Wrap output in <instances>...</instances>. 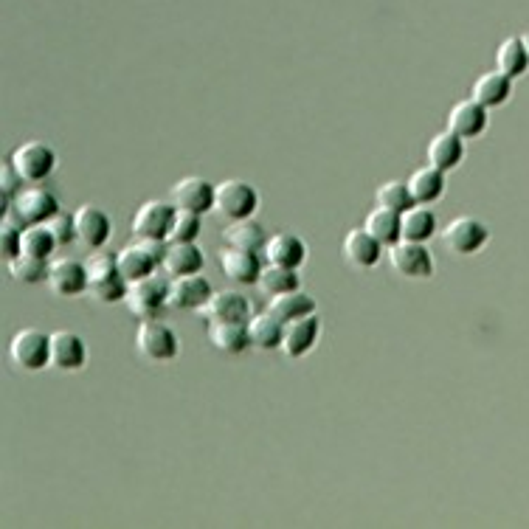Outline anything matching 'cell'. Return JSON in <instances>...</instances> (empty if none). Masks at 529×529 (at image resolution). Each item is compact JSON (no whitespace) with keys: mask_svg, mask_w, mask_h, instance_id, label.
Returning a JSON list of instances; mask_svg holds the SVG:
<instances>
[{"mask_svg":"<svg viewBox=\"0 0 529 529\" xmlns=\"http://www.w3.org/2000/svg\"><path fill=\"white\" fill-rule=\"evenodd\" d=\"M85 271H88V293H91L96 302H124L130 282L119 271L116 254H91V257L85 259Z\"/></svg>","mask_w":529,"mask_h":529,"instance_id":"obj_1","label":"cell"},{"mask_svg":"<svg viewBox=\"0 0 529 529\" xmlns=\"http://www.w3.org/2000/svg\"><path fill=\"white\" fill-rule=\"evenodd\" d=\"M127 310L138 318V321H150V318H161L164 310H169V282L161 273H152L144 279L130 282L127 296H124Z\"/></svg>","mask_w":529,"mask_h":529,"instance_id":"obj_2","label":"cell"},{"mask_svg":"<svg viewBox=\"0 0 529 529\" xmlns=\"http://www.w3.org/2000/svg\"><path fill=\"white\" fill-rule=\"evenodd\" d=\"M9 358L23 372H40L51 366V335L37 327H23L9 341Z\"/></svg>","mask_w":529,"mask_h":529,"instance_id":"obj_3","label":"cell"},{"mask_svg":"<svg viewBox=\"0 0 529 529\" xmlns=\"http://www.w3.org/2000/svg\"><path fill=\"white\" fill-rule=\"evenodd\" d=\"M259 209V192L257 186H251L242 178H228V181L217 183V200H214V212L220 214L226 223L231 220H245L254 217Z\"/></svg>","mask_w":529,"mask_h":529,"instance_id":"obj_4","label":"cell"},{"mask_svg":"<svg viewBox=\"0 0 529 529\" xmlns=\"http://www.w3.org/2000/svg\"><path fill=\"white\" fill-rule=\"evenodd\" d=\"M178 335L175 330L164 324L161 318H150V321H141L136 330V352L144 361L164 363L178 358Z\"/></svg>","mask_w":529,"mask_h":529,"instance_id":"obj_5","label":"cell"},{"mask_svg":"<svg viewBox=\"0 0 529 529\" xmlns=\"http://www.w3.org/2000/svg\"><path fill=\"white\" fill-rule=\"evenodd\" d=\"M178 206L172 200H147L141 203L130 220V231L136 240H167Z\"/></svg>","mask_w":529,"mask_h":529,"instance_id":"obj_6","label":"cell"},{"mask_svg":"<svg viewBox=\"0 0 529 529\" xmlns=\"http://www.w3.org/2000/svg\"><path fill=\"white\" fill-rule=\"evenodd\" d=\"M60 212V200L54 192H48L46 186H23V192L12 200L6 214L17 217L23 226H37V223H48Z\"/></svg>","mask_w":529,"mask_h":529,"instance_id":"obj_7","label":"cell"},{"mask_svg":"<svg viewBox=\"0 0 529 529\" xmlns=\"http://www.w3.org/2000/svg\"><path fill=\"white\" fill-rule=\"evenodd\" d=\"M386 257L392 262V268L406 279H431L437 265L431 251L425 248V242H411L400 240L394 242L392 248H386Z\"/></svg>","mask_w":529,"mask_h":529,"instance_id":"obj_8","label":"cell"},{"mask_svg":"<svg viewBox=\"0 0 529 529\" xmlns=\"http://www.w3.org/2000/svg\"><path fill=\"white\" fill-rule=\"evenodd\" d=\"M12 167L23 175L26 183H40L46 181L48 175L57 167V152L51 150L43 141H23L20 147L12 152Z\"/></svg>","mask_w":529,"mask_h":529,"instance_id":"obj_9","label":"cell"},{"mask_svg":"<svg viewBox=\"0 0 529 529\" xmlns=\"http://www.w3.org/2000/svg\"><path fill=\"white\" fill-rule=\"evenodd\" d=\"M48 290L60 299H74L88 293V271L85 262L74 257H57L48 262Z\"/></svg>","mask_w":529,"mask_h":529,"instance_id":"obj_10","label":"cell"},{"mask_svg":"<svg viewBox=\"0 0 529 529\" xmlns=\"http://www.w3.org/2000/svg\"><path fill=\"white\" fill-rule=\"evenodd\" d=\"M490 240V231L484 226L482 220H476V217H456L451 220L448 226L442 228V242H445V248L448 251H454V254H476V251H482L484 245Z\"/></svg>","mask_w":529,"mask_h":529,"instance_id":"obj_11","label":"cell"},{"mask_svg":"<svg viewBox=\"0 0 529 529\" xmlns=\"http://www.w3.org/2000/svg\"><path fill=\"white\" fill-rule=\"evenodd\" d=\"M178 209L195 214L214 212V200H217V183L206 181L200 175H189L172 186V197H169Z\"/></svg>","mask_w":529,"mask_h":529,"instance_id":"obj_12","label":"cell"},{"mask_svg":"<svg viewBox=\"0 0 529 529\" xmlns=\"http://www.w3.org/2000/svg\"><path fill=\"white\" fill-rule=\"evenodd\" d=\"M214 293L212 282L200 273L169 279V310H200Z\"/></svg>","mask_w":529,"mask_h":529,"instance_id":"obj_13","label":"cell"},{"mask_svg":"<svg viewBox=\"0 0 529 529\" xmlns=\"http://www.w3.org/2000/svg\"><path fill=\"white\" fill-rule=\"evenodd\" d=\"M74 223H76V240L82 242L85 248L91 251H99L110 234H113V223L107 217L105 209L93 206V203H82L74 212Z\"/></svg>","mask_w":529,"mask_h":529,"instance_id":"obj_14","label":"cell"},{"mask_svg":"<svg viewBox=\"0 0 529 529\" xmlns=\"http://www.w3.org/2000/svg\"><path fill=\"white\" fill-rule=\"evenodd\" d=\"M197 313L206 321H242V324L254 316L251 302L242 296L240 290H214L209 302L203 304Z\"/></svg>","mask_w":529,"mask_h":529,"instance_id":"obj_15","label":"cell"},{"mask_svg":"<svg viewBox=\"0 0 529 529\" xmlns=\"http://www.w3.org/2000/svg\"><path fill=\"white\" fill-rule=\"evenodd\" d=\"M88 363V347L82 335L71 330H54L51 333V369L57 372H79Z\"/></svg>","mask_w":529,"mask_h":529,"instance_id":"obj_16","label":"cell"},{"mask_svg":"<svg viewBox=\"0 0 529 529\" xmlns=\"http://www.w3.org/2000/svg\"><path fill=\"white\" fill-rule=\"evenodd\" d=\"M220 271L226 273L231 282H237V285H257L259 276L265 271V265H262L257 251H245V248L226 245L220 251Z\"/></svg>","mask_w":529,"mask_h":529,"instance_id":"obj_17","label":"cell"},{"mask_svg":"<svg viewBox=\"0 0 529 529\" xmlns=\"http://www.w3.org/2000/svg\"><path fill=\"white\" fill-rule=\"evenodd\" d=\"M318 335H321V316L318 313L288 321L285 324V338H282V352L293 361L304 358L318 344Z\"/></svg>","mask_w":529,"mask_h":529,"instance_id":"obj_18","label":"cell"},{"mask_svg":"<svg viewBox=\"0 0 529 529\" xmlns=\"http://www.w3.org/2000/svg\"><path fill=\"white\" fill-rule=\"evenodd\" d=\"M425 158H428L431 167L442 169V172H454L465 158V138L456 136L454 130H442L428 141Z\"/></svg>","mask_w":529,"mask_h":529,"instance_id":"obj_19","label":"cell"},{"mask_svg":"<svg viewBox=\"0 0 529 529\" xmlns=\"http://www.w3.org/2000/svg\"><path fill=\"white\" fill-rule=\"evenodd\" d=\"M448 130H454L456 136L468 138L482 136L487 130V107L479 105L476 99H462L448 110Z\"/></svg>","mask_w":529,"mask_h":529,"instance_id":"obj_20","label":"cell"},{"mask_svg":"<svg viewBox=\"0 0 529 529\" xmlns=\"http://www.w3.org/2000/svg\"><path fill=\"white\" fill-rule=\"evenodd\" d=\"M262 254H265V262H271V265L299 268L304 259H307V245H304L302 237H296L290 231H276L273 237H268Z\"/></svg>","mask_w":529,"mask_h":529,"instance_id":"obj_21","label":"cell"},{"mask_svg":"<svg viewBox=\"0 0 529 529\" xmlns=\"http://www.w3.org/2000/svg\"><path fill=\"white\" fill-rule=\"evenodd\" d=\"M383 251L386 248L366 228H349L347 237H344V257L355 268H375Z\"/></svg>","mask_w":529,"mask_h":529,"instance_id":"obj_22","label":"cell"},{"mask_svg":"<svg viewBox=\"0 0 529 529\" xmlns=\"http://www.w3.org/2000/svg\"><path fill=\"white\" fill-rule=\"evenodd\" d=\"M206 265V254L197 248V242H167V254H164V265L161 271L172 276H189V273H200Z\"/></svg>","mask_w":529,"mask_h":529,"instance_id":"obj_23","label":"cell"},{"mask_svg":"<svg viewBox=\"0 0 529 529\" xmlns=\"http://www.w3.org/2000/svg\"><path fill=\"white\" fill-rule=\"evenodd\" d=\"M206 338L217 352H226V355H242L251 347L248 324H242V321H209Z\"/></svg>","mask_w":529,"mask_h":529,"instance_id":"obj_24","label":"cell"},{"mask_svg":"<svg viewBox=\"0 0 529 529\" xmlns=\"http://www.w3.org/2000/svg\"><path fill=\"white\" fill-rule=\"evenodd\" d=\"M510 93H513V79L507 74H501L499 68H496V71H487V74H482L470 85V99H476V102L487 107V110H490V107L507 105Z\"/></svg>","mask_w":529,"mask_h":529,"instance_id":"obj_25","label":"cell"},{"mask_svg":"<svg viewBox=\"0 0 529 529\" xmlns=\"http://www.w3.org/2000/svg\"><path fill=\"white\" fill-rule=\"evenodd\" d=\"M248 324V335H251V347L271 352V349H282V338H285V321L273 316L271 310L265 313H254L245 321Z\"/></svg>","mask_w":529,"mask_h":529,"instance_id":"obj_26","label":"cell"},{"mask_svg":"<svg viewBox=\"0 0 529 529\" xmlns=\"http://www.w3.org/2000/svg\"><path fill=\"white\" fill-rule=\"evenodd\" d=\"M409 189H411V197H414V203L431 206V203H437L439 197H442V192H445V172L437 167H431V164L414 169L409 175Z\"/></svg>","mask_w":529,"mask_h":529,"instance_id":"obj_27","label":"cell"},{"mask_svg":"<svg viewBox=\"0 0 529 529\" xmlns=\"http://www.w3.org/2000/svg\"><path fill=\"white\" fill-rule=\"evenodd\" d=\"M400 226H403V223H400V212L386 209V206L372 209V212L366 214V223H363V228H366L383 248H392L394 242L403 240V228Z\"/></svg>","mask_w":529,"mask_h":529,"instance_id":"obj_28","label":"cell"},{"mask_svg":"<svg viewBox=\"0 0 529 529\" xmlns=\"http://www.w3.org/2000/svg\"><path fill=\"white\" fill-rule=\"evenodd\" d=\"M268 310H271L279 321L288 324V321H296V318L316 313V299H313L310 293H304L302 288L290 290V293L271 296V299H268Z\"/></svg>","mask_w":529,"mask_h":529,"instance_id":"obj_29","label":"cell"},{"mask_svg":"<svg viewBox=\"0 0 529 529\" xmlns=\"http://www.w3.org/2000/svg\"><path fill=\"white\" fill-rule=\"evenodd\" d=\"M223 240H226V245H234V248H245V251L262 254V248L268 242V234H265V228L259 226L254 217H245V220H231L223 228Z\"/></svg>","mask_w":529,"mask_h":529,"instance_id":"obj_30","label":"cell"},{"mask_svg":"<svg viewBox=\"0 0 529 529\" xmlns=\"http://www.w3.org/2000/svg\"><path fill=\"white\" fill-rule=\"evenodd\" d=\"M400 223H403V240L411 242H428L437 234V214L431 212L423 203H414L411 209L400 214Z\"/></svg>","mask_w":529,"mask_h":529,"instance_id":"obj_31","label":"cell"},{"mask_svg":"<svg viewBox=\"0 0 529 529\" xmlns=\"http://www.w3.org/2000/svg\"><path fill=\"white\" fill-rule=\"evenodd\" d=\"M496 68L510 79H518L529 71V51L524 46V37H507L496 48Z\"/></svg>","mask_w":529,"mask_h":529,"instance_id":"obj_32","label":"cell"},{"mask_svg":"<svg viewBox=\"0 0 529 529\" xmlns=\"http://www.w3.org/2000/svg\"><path fill=\"white\" fill-rule=\"evenodd\" d=\"M257 288L271 299L279 293H290V290L302 288V279H299V268H288V265H265V271L259 276Z\"/></svg>","mask_w":529,"mask_h":529,"instance_id":"obj_33","label":"cell"},{"mask_svg":"<svg viewBox=\"0 0 529 529\" xmlns=\"http://www.w3.org/2000/svg\"><path fill=\"white\" fill-rule=\"evenodd\" d=\"M48 262H51V259L31 257V254H17L15 259L6 262V268H9V276H12L15 282H23V285H40V282H46L48 279Z\"/></svg>","mask_w":529,"mask_h":529,"instance_id":"obj_34","label":"cell"},{"mask_svg":"<svg viewBox=\"0 0 529 529\" xmlns=\"http://www.w3.org/2000/svg\"><path fill=\"white\" fill-rule=\"evenodd\" d=\"M60 245L54 240L48 223H37V226H26L23 231V254H31V257L40 259H51V254L57 251Z\"/></svg>","mask_w":529,"mask_h":529,"instance_id":"obj_35","label":"cell"},{"mask_svg":"<svg viewBox=\"0 0 529 529\" xmlns=\"http://www.w3.org/2000/svg\"><path fill=\"white\" fill-rule=\"evenodd\" d=\"M375 200H378V206H386V209H394L400 214L414 206L409 181H383L375 192Z\"/></svg>","mask_w":529,"mask_h":529,"instance_id":"obj_36","label":"cell"},{"mask_svg":"<svg viewBox=\"0 0 529 529\" xmlns=\"http://www.w3.org/2000/svg\"><path fill=\"white\" fill-rule=\"evenodd\" d=\"M23 231H26V226L17 217L3 214V220H0V245H3V259L6 262L15 259L17 254H23Z\"/></svg>","mask_w":529,"mask_h":529,"instance_id":"obj_37","label":"cell"},{"mask_svg":"<svg viewBox=\"0 0 529 529\" xmlns=\"http://www.w3.org/2000/svg\"><path fill=\"white\" fill-rule=\"evenodd\" d=\"M200 228H203V214L195 212H183L178 209L175 212V220H172V228H169V242H195L200 237Z\"/></svg>","mask_w":529,"mask_h":529,"instance_id":"obj_38","label":"cell"},{"mask_svg":"<svg viewBox=\"0 0 529 529\" xmlns=\"http://www.w3.org/2000/svg\"><path fill=\"white\" fill-rule=\"evenodd\" d=\"M23 186H26V181H23V175H20V172L12 167V161H9V164H3V169H0V195H3V214L9 212L12 200H15V197L23 192Z\"/></svg>","mask_w":529,"mask_h":529,"instance_id":"obj_39","label":"cell"},{"mask_svg":"<svg viewBox=\"0 0 529 529\" xmlns=\"http://www.w3.org/2000/svg\"><path fill=\"white\" fill-rule=\"evenodd\" d=\"M48 228H51V234H54V240H57V245L60 248H65V245H71V242H79L76 240V223H74V214H54L51 220H48Z\"/></svg>","mask_w":529,"mask_h":529,"instance_id":"obj_40","label":"cell"},{"mask_svg":"<svg viewBox=\"0 0 529 529\" xmlns=\"http://www.w3.org/2000/svg\"><path fill=\"white\" fill-rule=\"evenodd\" d=\"M521 37H524V46H527V51H529V31L527 34H521Z\"/></svg>","mask_w":529,"mask_h":529,"instance_id":"obj_41","label":"cell"}]
</instances>
